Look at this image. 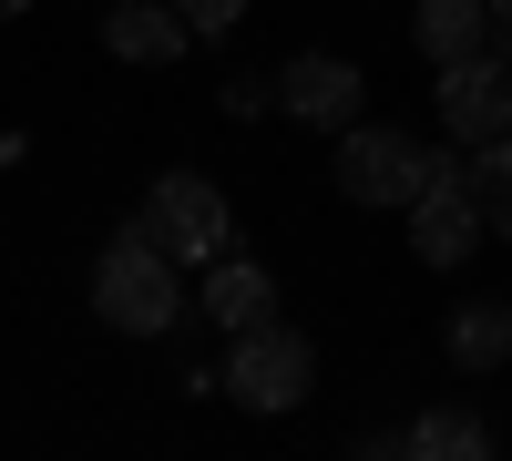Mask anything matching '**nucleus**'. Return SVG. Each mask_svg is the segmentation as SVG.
Masks as SVG:
<instances>
[{"label": "nucleus", "mask_w": 512, "mask_h": 461, "mask_svg": "<svg viewBox=\"0 0 512 461\" xmlns=\"http://www.w3.org/2000/svg\"><path fill=\"white\" fill-rule=\"evenodd\" d=\"M185 11L175 0H103V52L113 62H185Z\"/></svg>", "instance_id": "obj_8"}, {"label": "nucleus", "mask_w": 512, "mask_h": 461, "mask_svg": "<svg viewBox=\"0 0 512 461\" xmlns=\"http://www.w3.org/2000/svg\"><path fill=\"white\" fill-rule=\"evenodd\" d=\"M318 390V349L297 339V328H277V318H256V328H236V349H226V400H246V410H297Z\"/></svg>", "instance_id": "obj_4"}, {"label": "nucleus", "mask_w": 512, "mask_h": 461, "mask_svg": "<svg viewBox=\"0 0 512 461\" xmlns=\"http://www.w3.org/2000/svg\"><path fill=\"white\" fill-rule=\"evenodd\" d=\"M400 451H420V461H482L492 451V421L461 410V400H441V410H420V421L400 431Z\"/></svg>", "instance_id": "obj_12"}, {"label": "nucleus", "mask_w": 512, "mask_h": 461, "mask_svg": "<svg viewBox=\"0 0 512 461\" xmlns=\"http://www.w3.org/2000/svg\"><path fill=\"white\" fill-rule=\"evenodd\" d=\"M492 52L512 62V0H492Z\"/></svg>", "instance_id": "obj_15"}, {"label": "nucleus", "mask_w": 512, "mask_h": 461, "mask_svg": "<svg viewBox=\"0 0 512 461\" xmlns=\"http://www.w3.org/2000/svg\"><path fill=\"white\" fill-rule=\"evenodd\" d=\"M431 144L420 134H400V123H349V134H338V195L349 205H400L410 216V195L431 185Z\"/></svg>", "instance_id": "obj_3"}, {"label": "nucleus", "mask_w": 512, "mask_h": 461, "mask_svg": "<svg viewBox=\"0 0 512 461\" xmlns=\"http://www.w3.org/2000/svg\"><path fill=\"white\" fill-rule=\"evenodd\" d=\"M134 226L175 267H216L226 246H236V205H226V185H205V175H154L144 205H134Z\"/></svg>", "instance_id": "obj_2"}, {"label": "nucleus", "mask_w": 512, "mask_h": 461, "mask_svg": "<svg viewBox=\"0 0 512 461\" xmlns=\"http://www.w3.org/2000/svg\"><path fill=\"white\" fill-rule=\"evenodd\" d=\"M277 113L308 123V134H349V123H359V62H338V52H297V62L277 72Z\"/></svg>", "instance_id": "obj_7"}, {"label": "nucleus", "mask_w": 512, "mask_h": 461, "mask_svg": "<svg viewBox=\"0 0 512 461\" xmlns=\"http://www.w3.org/2000/svg\"><path fill=\"white\" fill-rule=\"evenodd\" d=\"M461 175H472L482 226H492V236H512V134H502V144H472V164H461Z\"/></svg>", "instance_id": "obj_13"}, {"label": "nucleus", "mask_w": 512, "mask_h": 461, "mask_svg": "<svg viewBox=\"0 0 512 461\" xmlns=\"http://www.w3.org/2000/svg\"><path fill=\"white\" fill-rule=\"evenodd\" d=\"M441 134L451 144H502L512 134V62H492V52L441 62Z\"/></svg>", "instance_id": "obj_6"}, {"label": "nucleus", "mask_w": 512, "mask_h": 461, "mask_svg": "<svg viewBox=\"0 0 512 461\" xmlns=\"http://www.w3.org/2000/svg\"><path fill=\"white\" fill-rule=\"evenodd\" d=\"M410 41L420 62H472L492 52V0H410Z\"/></svg>", "instance_id": "obj_10"}, {"label": "nucleus", "mask_w": 512, "mask_h": 461, "mask_svg": "<svg viewBox=\"0 0 512 461\" xmlns=\"http://www.w3.org/2000/svg\"><path fill=\"white\" fill-rule=\"evenodd\" d=\"M441 349L461 380H492V369H512V298H461L451 328H441Z\"/></svg>", "instance_id": "obj_9"}, {"label": "nucleus", "mask_w": 512, "mask_h": 461, "mask_svg": "<svg viewBox=\"0 0 512 461\" xmlns=\"http://www.w3.org/2000/svg\"><path fill=\"white\" fill-rule=\"evenodd\" d=\"M21 11H31V0H0V31H11V21H21Z\"/></svg>", "instance_id": "obj_16"}, {"label": "nucleus", "mask_w": 512, "mask_h": 461, "mask_svg": "<svg viewBox=\"0 0 512 461\" xmlns=\"http://www.w3.org/2000/svg\"><path fill=\"white\" fill-rule=\"evenodd\" d=\"M482 236H492V226H482V205H472V175L441 154V164H431V185L410 195V257H420V267H461Z\"/></svg>", "instance_id": "obj_5"}, {"label": "nucleus", "mask_w": 512, "mask_h": 461, "mask_svg": "<svg viewBox=\"0 0 512 461\" xmlns=\"http://www.w3.org/2000/svg\"><path fill=\"white\" fill-rule=\"evenodd\" d=\"M175 11H185V31H195V41H226V31L246 21V0H175Z\"/></svg>", "instance_id": "obj_14"}, {"label": "nucleus", "mask_w": 512, "mask_h": 461, "mask_svg": "<svg viewBox=\"0 0 512 461\" xmlns=\"http://www.w3.org/2000/svg\"><path fill=\"white\" fill-rule=\"evenodd\" d=\"M93 308H103V328H123V339H164V328L185 318V267L123 216L103 236V257H93Z\"/></svg>", "instance_id": "obj_1"}, {"label": "nucleus", "mask_w": 512, "mask_h": 461, "mask_svg": "<svg viewBox=\"0 0 512 461\" xmlns=\"http://www.w3.org/2000/svg\"><path fill=\"white\" fill-rule=\"evenodd\" d=\"M195 308L216 318V328H256V318H277V277L256 267V257H236V246H226V257L205 267V298H195Z\"/></svg>", "instance_id": "obj_11"}]
</instances>
